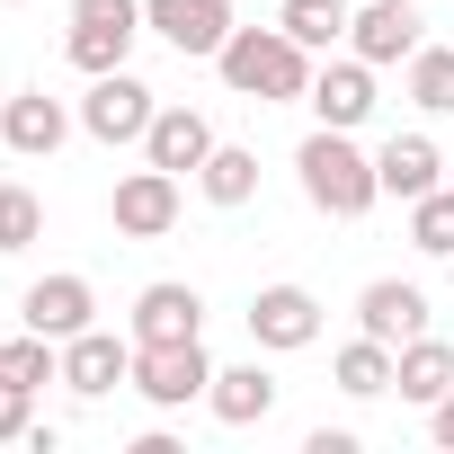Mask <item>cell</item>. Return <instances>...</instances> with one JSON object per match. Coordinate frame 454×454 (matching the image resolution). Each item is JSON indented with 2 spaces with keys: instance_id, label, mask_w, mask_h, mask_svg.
Here are the masks:
<instances>
[{
  "instance_id": "5bb4252c",
  "label": "cell",
  "mask_w": 454,
  "mask_h": 454,
  "mask_svg": "<svg viewBox=\"0 0 454 454\" xmlns=\"http://www.w3.org/2000/svg\"><path fill=\"white\" fill-rule=\"evenodd\" d=\"M63 134H72V116H63V98H45V90H19L10 107H0V143L27 152V160H54Z\"/></svg>"
},
{
  "instance_id": "8992f818",
  "label": "cell",
  "mask_w": 454,
  "mask_h": 454,
  "mask_svg": "<svg viewBox=\"0 0 454 454\" xmlns=\"http://www.w3.org/2000/svg\"><path fill=\"white\" fill-rule=\"evenodd\" d=\"M169 223H178V169H125L116 178V232L125 241H160L169 232Z\"/></svg>"
},
{
  "instance_id": "ffe728a7",
  "label": "cell",
  "mask_w": 454,
  "mask_h": 454,
  "mask_svg": "<svg viewBox=\"0 0 454 454\" xmlns=\"http://www.w3.org/2000/svg\"><path fill=\"white\" fill-rule=\"evenodd\" d=\"M134 36L143 27H98V19H72V36H63V54H72V72H125V54H134Z\"/></svg>"
},
{
  "instance_id": "30bf717a",
  "label": "cell",
  "mask_w": 454,
  "mask_h": 454,
  "mask_svg": "<svg viewBox=\"0 0 454 454\" xmlns=\"http://www.w3.org/2000/svg\"><path fill=\"white\" fill-rule=\"evenodd\" d=\"M250 339H259V348H312V339H321L312 286H259V294H250Z\"/></svg>"
},
{
  "instance_id": "4fadbf2b",
  "label": "cell",
  "mask_w": 454,
  "mask_h": 454,
  "mask_svg": "<svg viewBox=\"0 0 454 454\" xmlns=\"http://www.w3.org/2000/svg\"><path fill=\"white\" fill-rule=\"evenodd\" d=\"M348 45H356L374 72H383V63H410V54H419V0H374V10H356Z\"/></svg>"
},
{
  "instance_id": "2e32d148",
  "label": "cell",
  "mask_w": 454,
  "mask_h": 454,
  "mask_svg": "<svg viewBox=\"0 0 454 454\" xmlns=\"http://www.w3.org/2000/svg\"><path fill=\"white\" fill-rule=\"evenodd\" d=\"M205 152H214V125H205L196 107H160L152 134H143V160H152V169H178V178L205 169Z\"/></svg>"
},
{
  "instance_id": "603a6c76",
  "label": "cell",
  "mask_w": 454,
  "mask_h": 454,
  "mask_svg": "<svg viewBox=\"0 0 454 454\" xmlns=\"http://www.w3.org/2000/svg\"><path fill=\"white\" fill-rule=\"evenodd\" d=\"M410 98L427 116H454V45H419L410 54Z\"/></svg>"
},
{
  "instance_id": "277c9868",
  "label": "cell",
  "mask_w": 454,
  "mask_h": 454,
  "mask_svg": "<svg viewBox=\"0 0 454 454\" xmlns=\"http://www.w3.org/2000/svg\"><path fill=\"white\" fill-rule=\"evenodd\" d=\"M152 116H160V98H152L134 72H98V81H90V98H81V125H90L98 143H143V134H152Z\"/></svg>"
},
{
  "instance_id": "e0dca14e",
  "label": "cell",
  "mask_w": 454,
  "mask_h": 454,
  "mask_svg": "<svg viewBox=\"0 0 454 454\" xmlns=\"http://www.w3.org/2000/svg\"><path fill=\"white\" fill-rule=\"evenodd\" d=\"M392 392L436 410V401L454 392V348H445V339H427V330H419V339H401V348H392Z\"/></svg>"
},
{
  "instance_id": "4316f807",
  "label": "cell",
  "mask_w": 454,
  "mask_h": 454,
  "mask_svg": "<svg viewBox=\"0 0 454 454\" xmlns=\"http://www.w3.org/2000/svg\"><path fill=\"white\" fill-rule=\"evenodd\" d=\"M72 19H98V27H143V0H72Z\"/></svg>"
},
{
  "instance_id": "7402d4cb",
  "label": "cell",
  "mask_w": 454,
  "mask_h": 454,
  "mask_svg": "<svg viewBox=\"0 0 454 454\" xmlns=\"http://www.w3.org/2000/svg\"><path fill=\"white\" fill-rule=\"evenodd\" d=\"M339 392H356V401H374V392H392V348L356 330V339L339 348Z\"/></svg>"
},
{
  "instance_id": "484cf974",
  "label": "cell",
  "mask_w": 454,
  "mask_h": 454,
  "mask_svg": "<svg viewBox=\"0 0 454 454\" xmlns=\"http://www.w3.org/2000/svg\"><path fill=\"white\" fill-rule=\"evenodd\" d=\"M19 436H36V383L0 374V445H19Z\"/></svg>"
},
{
  "instance_id": "ac0fdd59",
  "label": "cell",
  "mask_w": 454,
  "mask_h": 454,
  "mask_svg": "<svg viewBox=\"0 0 454 454\" xmlns=\"http://www.w3.org/2000/svg\"><path fill=\"white\" fill-rule=\"evenodd\" d=\"M436 169H445V152H436L427 134H392V143L374 152V178H383V196H401V205H419V196L436 187Z\"/></svg>"
},
{
  "instance_id": "9a60e30c",
  "label": "cell",
  "mask_w": 454,
  "mask_h": 454,
  "mask_svg": "<svg viewBox=\"0 0 454 454\" xmlns=\"http://www.w3.org/2000/svg\"><path fill=\"white\" fill-rule=\"evenodd\" d=\"M205 410H214L223 427H259V419L277 410V374H268V365H214Z\"/></svg>"
},
{
  "instance_id": "8fae6325",
  "label": "cell",
  "mask_w": 454,
  "mask_h": 454,
  "mask_svg": "<svg viewBox=\"0 0 454 454\" xmlns=\"http://www.w3.org/2000/svg\"><path fill=\"white\" fill-rule=\"evenodd\" d=\"M19 312H27V330H45V339H81V330L98 321V294H90V277L63 268V277H36Z\"/></svg>"
},
{
  "instance_id": "5b68a950",
  "label": "cell",
  "mask_w": 454,
  "mask_h": 454,
  "mask_svg": "<svg viewBox=\"0 0 454 454\" xmlns=\"http://www.w3.org/2000/svg\"><path fill=\"white\" fill-rule=\"evenodd\" d=\"M63 383L81 392V401H107L116 383H134V339H116V330H81V339H63Z\"/></svg>"
},
{
  "instance_id": "7a4b0ae2",
  "label": "cell",
  "mask_w": 454,
  "mask_h": 454,
  "mask_svg": "<svg viewBox=\"0 0 454 454\" xmlns=\"http://www.w3.org/2000/svg\"><path fill=\"white\" fill-rule=\"evenodd\" d=\"M294 169H303V196H312L321 214H339V223H356V214L383 196V178H374V152H356V134H339V125L303 134Z\"/></svg>"
},
{
  "instance_id": "44dd1931",
  "label": "cell",
  "mask_w": 454,
  "mask_h": 454,
  "mask_svg": "<svg viewBox=\"0 0 454 454\" xmlns=\"http://www.w3.org/2000/svg\"><path fill=\"white\" fill-rule=\"evenodd\" d=\"M196 187H205L214 205H250V196H259V152L214 143V152H205V169H196Z\"/></svg>"
},
{
  "instance_id": "6da1fadb",
  "label": "cell",
  "mask_w": 454,
  "mask_h": 454,
  "mask_svg": "<svg viewBox=\"0 0 454 454\" xmlns=\"http://www.w3.org/2000/svg\"><path fill=\"white\" fill-rule=\"evenodd\" d=\"M214 72L232 81L241 98H259V107L312 98V54H303L286 27H232V36H223V54H214Z\"/></svg>"
},
{
  "instance_id": "d6986e66",
  "label": "cell",
  "mask_w": 454,
  "mask_h": 454,
  "mask_svg": "<svg viewBox=\"0 0 454 454\" xmlns=\"http://www.w3.org/2000/svg\"><path fill=\"white\" fill-rule=\"evenodd\" d=\"M277 27H286L303 54H330V45L356 27V10H348V0H286V10H277Z\"/></svg>"
},
{
  "instance_id": "9c48e42d",
  "label": "cell",
  "mask_w": 454,
  "mask_h": 454,
  "mask_svg": "<svg viewBox=\"0 0 454 454\" xmlns=\"http://www.w3.org/2000/svg\"><path fill=\"white\" fill-rule=\"evenodd\" d=\"M160 339H205V294L178 286V277L134 294V348H160Z\"/></svg>"
},
{
  "instance_id": "ba28073f",
  "label": "cell",
  "mask_w": 454,
  "mask_h": 454,
  "mask_svg": "<svg viewBox=\"0 0 454 454\" xmlns=\"http://www.w3.org/2000/svg\"><path fill=\"white\" fill-rule=\"evenodd\" d=\"M321 125H339V134H356L365 116H374V63L365 54H348V63H321L312 72V98H303Z\"/></svg>"
},
{
  "instance_id": "83f0119b",
  "label": "cell",
  "mask_w": 454,
  "mask_h": 454,
  "mask_svg": "<svg viewBox=\"0 0 454 454\" xmlns=\"http://www.w3.org/2000/svg\"><path fill=\"white\" fill-rule=\"evenodd\" d=\"M427 436H436V445H445V454H454V392H445V401H436V419H427Z\"/></svg>"
},
{
  "instance_id": "52a82bcc",
  "label": "cell",
  "mask_w": 454,
  "mask_h": 454,
  "mask_svg": "<svg viewBox=\"0 0 454 454\" xmlns=\"http://www.w3.org/2000/svg\"><path fill=\"white\" fill-rule=\"evenodd\" d=\"M143 27L178 54H223L232 36V0H143Z\"/></svg>"
},
{
  "instance_id": "cb8c5ba5",
  "label": "cell",
  "mask_w": 454,
  "mask_h": 454,
  "mask_svg": "<svg viewBox=\"0 0 454 454\" xmlns=\"http://www.w3.org/2000/svg\"><path fill=\"white\" fill-rule=\"evenodd\" d=\"M410 241H419L427 259H454V187H427V196L410 205Z\"/></svg>"
},
{
  "instance_id": "d4e9b609",
  "label": "cell",
  "mask_w": 454,
  "mask_h": 454,
  "mask_svg": "<svg viewBox=\"0 0 454 454\" xmlns=\"http://www.w3.org/2000/svg\"><path fill=\"white\" fill-rule=\"evenodd\" d=\"M36 232H45V205H36L27 187H0V259H19Z\"/></svg>"
},
{
  "instance_id": "3957f363",
  "label": "cell",
  "mask_w": 454,
  "mask_h": 454,
  "mask_svg": "<svg viewBox=\"0 0 454 454\" xmlns=\"http://www.w3.org/2000/svg\"><path fill=\"white\" fill-rule=\"evenodd\" d=\"M205 383H214L205 339H160V348H134V392H143L152 410H187V401H205Z\"/></svg>"
},
{
  "instance_id": "f1b7e54d",
  "label": "cell",
  "mask_w": 454,
  "mask_h": 454,
  "mask_svg": "<svg viewBox=\"0 0 454 454\" xmlns=\"http://www.w3.org/2000/svg\"><path fill=\"white\" fill-rule=\"evenodd\" d=\"M0 10H19V0H0Z\"/></svg>"
},
{
  "instance_id": "7c38bea8",
  "label": "cell",
  "mask_w": 454,
  "mask_h": 454,
  "mask_svg": "<svg viewBox=\"0 0 454 454\" xmlns=\"http://www.w3.org/2000/svg\"><path fill=\"white\" fill-rule=\"evenodd\" d=\"M356 330H365V339H383V348H401V339H419V330H427V294H419V286H401V277H374V286L356 294Z\"/></svg>"
}]
</instances>
